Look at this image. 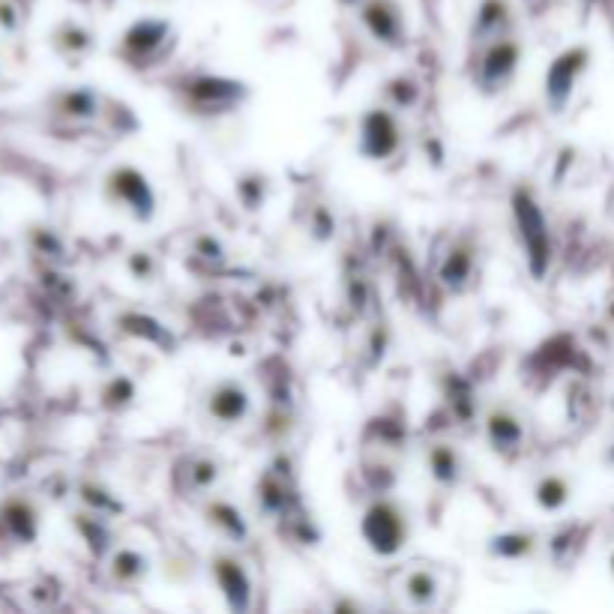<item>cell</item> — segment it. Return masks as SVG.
<instances>
[{
	"mask_svg": "<svg viewBox=\"0 0 614 614\" xmlns=\"http://www.w3.org/2000/svg\"><path fill=\"white\" fill-rule=\"evenodd\" d=\"M171 93L189 117L219 120L237 114L249 102L252 87L222 72H183L171 81Z\"/></svg>",
	"mask_w": 614,
	"mask_h": 614,
	"instance_id": "6da1fadb",
	"label": "cell"
},
{
	"mask_svg": "<svg viewBox=\"0 0 614 614\" xmlns=\"http://www.w3.org/2000/svg\"><path fill=\"white\" fill-rule=\"evenodd\" d=\"M510 219H513V231H516L522 264H525L528 276L534 282H546L552 273V264H555V237H552V225H549V216L543 210V201L537 198V192L531 186H525V183L513 186Z\"/></svg>",
	"mask_w": 614,
	"mask_h": 614,
	"instance_id": "7a4b0ae2",
	"label": "cell"
},
{
	"mask_svg": "<svg viewBox=\"0 0 614 614\" xmlns=\"http://www.w3.org/2000/svg\"><path fill=\"white\" fill-rule=\"evenodd\" d=\"M357 534H360V543L369 555H375L378 561H396L408 552V546L414 540L411 510L399 498L378 492L360 510Z\"/></svg>",
	"mask_w": 614,
	"mask_h": 614,
	"instance_id": "3957f363",
	"label": "cell"
},
{
	"mask_svg": "<svg viewBox=\"0 0 614 614\" xmlns=\"http://www.w3.org/2000/svg\"><path fill=\"white\" fill-rule=\"evenodd\" d=\"M174 48H177V27L168 18L144 15L123 27V33L117 36L114 54L123 60V66L135 72H150V69L165 66Z\"/></svg>",
	"mask_w": 614,
	"mask_h": 614,
	"instance_id": "277c9868",
	"label": "cell"
},
{
	"mask_svg": "<svg viewBox=\"0 0 614 614\" xmlns=\"http://www.w3.org/2000/svg\"><path fill=\"white\" fill-rule=\"evenodd\" d=\"M408 147V129L399 111H393L384 102H375L363 108L354 126V150L369 165H387L396 162Z\"/></svg>",
	"mask_w": 614,
	"mask_h": 614,
	"instance_id": "5b68a950",
	"label": "cell"
},
{
	"mask_svg": "<svg viewBox=\"0 0 614 614\" xmlns=\"http://www.w3.org/2000/svg\"><path fill=\"white\" fill-rule=\"evenodd\" d=\"M102 198L111 210L129 216L138 225H150L159 213V192L150 174L132 162H117L105 171Z\"/></svg>",
	"mask_w": 614,
	"mask_h": 614,
	"instance_id": "8992f818",
	"label": "cell"
},
{
	"mask_svg": "<svg viewBox=\"0 0 614 614\" xmlns=\"http://www.w3.org/2000/svg\"><path fill=\"white\" fill-rule=\"evenodd\" d=\"M522 60H525V45L516 33H504L480 45L474 57V72H471L474 90L483 96H501L516 81Z\"/></svg>",
	"mask_w": 614,
	"mask_h": 614,
	"instance_id": "52a82bcc",
	"label": "cell"
},
{
	"mask_svg": "<svg viewBox=\"0 0 614 614\" xmlns=\"http://www.w3.org/2000/svg\"><path fill=\"white\" fill-rule=\"evenodd\" d=\"M480 432H483V441L489 447V453H495L498 459L504 462H516L525 450H528V441H531V432H528V420L525 414L507 402V399H495L489 402L483 411H480Z\"/></svg>",
	"mask_w": 614,
	"mask_h": 614,
	"instance_id": "ba28073f",
	"label": "cell"
},
{
	"mask_svg": "<svg viewBox=\"0 0 614 614\" xmlns=\"http://www.w3.org/2000/svg\"><path fill=\"white\" fill-rule=\"evenodd\" d=\"M435 282L450 297H465L480 282V240L471 231H462L447 240L438 252Z\"/></svg>",
	"mask_w": 614,
	"mask_h": 614,
	"instance_id": "9c48e42d",
	"label": "cell"
},
{
	"mask_svg": "<svg viewBox=\"0 0 614 614\" xmlns=\"http://www.w3.org/2000/svg\"><path fill=\"white\" fill-rule=\"evenodd\" d=\"M207 573L228 612L246 614L255 609V576L237 552L231 549L213 552L207 561Z\"/></svg>",
	"mask_w": 614,
	"mask_h": 614,
	"instance_id": "30bf717a",
	"label": "cell"
},
{
	"mask_svg": "<svg viewBox=\"0 0 614 614\" xmlns=\"http://www.w3.org/2000/svg\"><path fill=\"white\" fill-rule=\"evenodd\" d=\"M255 396L240 378H216L201 393V417L213 429H237L252 417Z\"/></svg>",
	"mask_w": 614,
	"mask_h": 614,
	"instance_id": "8fae6325",
	"label": "cell"
},
{
	"mask_svg": "<svg viewBox=\"0 0 614 614\" xmlns=\"http://www.w3.org/2000/svg\"><path fill=\"white\" fill-rule=\"evenodd\" d=\"M591 66V48L588 45H570L558 51L546 72H543V99L552 114H564L567 105L573 102V93L582 81V75Z\"/></svg>",
	"mask_w": 614,
	"mask_h": 614,
	"instance_id": "7c38bea8",
	"label": "cell"
},
{
	"mask_svg": "<svg viewBox=\"0 0 614 614\" xmlns=\"http://www.w3.org/2000/svg\"><path fill=\"white\" fill-rule=\"evenodd\" d=\"M357 24L384 51H405L411 42L405 6L399 0H363L357 6Z\"/></svg>",
	"mask_w": 614,
	"mask_h": 614,
	"instance_id": "4fadbf2b",
	"label": "cell"
},
{
	"mask_svg": "<svg viewBox=\"0 0 614 614\" xmlns=\"http://www.w3.org/2000/svg\"><path fill=\"white\" fill-rule=\"evenodd\" d=\"M222 462L213 453L195 450V453H183L174 468H171V486L180 498H192V501H204L210 498L219 483H222Z\"/></svg>",
	"mask_w": 614,
	"mask_h": 614,
	"instance_id": "5bb4252c",
	"label": "cell"
},
{
	"mask_svg": "<svg viewBox=\"0 0 614 614\" xmlns=\"http://www.w3.org/2000/svg\"><path fill=\"white\" fill-rule=\"evenodd\" d=\"M297 510H303V501L294 477L282 468H267L255 483V513L264 522L282 525Z\"/></svg>",
	"mask_w": 614,
	"mask_h": 614,
	"instance_id": "9a60e30c",
	"label": "cell"
},
{
	"mask_svg": "<svg viewBox=\"0 0 614 614\" xmlns=\"http://www.w3.org/2000/svg\"><path fill=\"white\" fill-rule=\"evenodd\" d=\"M198 513H201V522L210 534H216L222 543L234 546V549H246L252 543V522L246 519V513L222 498V495H210L204 501H198Z\"/></svg>",
	"mask_w": 614,
	"mask_h": 614,
	"instance_id": "2e32d148",
	"label": "cell"
},
{
	"mask_svg": "<svg viewBox=\"0 0 614 614\" xmlns=\"http://www.w3.org/2000/svg\"><path fill=\"white\" fill-rule=\"evenodd\" d=\"M48 108L57 120L63 123H72V126H90V123H99L105 114H108V102L99 90L87 87V84H78V87H66V90H57L51 99H48Z\"/></svg>",
	"mask_w": 614,
	"mask_h": 614,
	"instance_id": "e0dca14e",
	"label": "cell"
},
{
	"mask_svg": "<svg viewBox=\"0 0 614 614\" xmlns=\"http://www.w3.org/2000/svg\"><path fill=\"white\" fill-rule=\"evenodd\" d=\"M396 591L402 597V603L414 612H432L441 606L444 597V579L435 567L429 564H411L399 573L396 579Z\"/></svg>",
	"mask_w": 614,
	"mask_h": 614,
	"instance_id": "ac0fdd59",
	"label": "cell"
},
{
	"mask_svg": "<svg viewBox=\"0 0 614 614\" xmlns=\"http://www.w3.org/2000/svg\"><path fill=\"white\" fill-rule=\"evenodd\" d=\"M423 465H426V474H429V480H432V486L438 492H456L465 483V474H468L462 450L447 438H435V441L426 444Z\"/></svg>",
	"mask_w": 614,
	"mask_h": 614,
	"instance_id": "d6986e66",
	"label": "cell"
},
{
	"mask_svg": "<svg viewBox=\"0 0 614 614\" xmlns=\"http://www.w3.org/2000/svg\"><path fill=\"white\" fill-rule=\"evenodd\" d=\"M105 579L111 588H120V591H135L141 588L150 573H153V561L144 549L138 546H129V543H114V549L105 555Z\"/></svg>",
	"mask_w": 614,
	"mask_h": 614,
	"instance_id": "ffe728a7",
	"label": "cell"
},
{
	"mask_svg": "<svg viewBox=\"0 0 614 614\" xmlns=\"http://www.w3.org/2000/svg\"><path fill=\"white\" fill-rule=\"evenodd\" d=\"M543 549V537L534 528H504L486 537L483 552L495 564H525Z\"/></svg>",
	"mask_w": 614,
	"mask_h": 614,
	"instance_id": "44dd1931",
	"label": "cell"
},
{
	"mask_svg": "<svg viewBox=\"0 0 614 614\" xmlns=\"http://www.w3.org/2000/svg\"><path fill=\"white\" fill-rule=\"evenodd\" d=\"M441 399L447 405L450 420H456V426H474L480 423V399L474 390V381L468 375H462L459 369H447L441 375Z\"/></svg>",
	"mask_w": 614,
	"mask_h": 614,
	"instance_id": "7402d4cb",
	"label": "cell"
},
{
	"mask_svg": "<svg viewBox=\"0 0 614 614\" xmlns=\"http://www.w3.org/2000/svg\"><path fill=\"white\" fill-rule=\"evenodd\" d=\"M513 33V3L510 0H480L471 18V48L477 51L480 45Z\"/></svg>",
	"mask_w": 614,
	"mask_h": 614,
	"instance_id": "603a6c76",
	"label": "cell"
},
{
	"mask_svg": "<svg viewBox=\"0 0 614 614\" xmlns=\"http://www.w3.org/2000/svg\"><path fill=\"white\" fill-rule=\"evenodd\" d=\"M117 330L141 345H153L159 351H174L177 348V336L171 333L168 324H162L159 318L147 315V312H138V309H129V312H120L117 315Z\"/></svg>",
	"mask_w": 614,
	"mask_h": 614,
	"instance_id": "cb8c5ba5",
	"label": "cell"
},
{
	"mask_svg": "<svg viewBox=\"0 0 614 614\" xmlns=\"http://www.w3.org/2000/svg\"><path fill=\"white\" fill-rule=\"evenodd\" d=\"M51 48L66 63H81V60H87L96 51V33L87 24L75 21V18H63L51 30Z\"/></svg>",
	"mask_w": 614,
	"mask_h": 614,
	"instance_id": "d4e9b609",
	"label": "cell"
},
{
	"mask_svg": "<svg viewBox=\"0 0 614 614\" xmlns=\"http://www.w3.org/2000/svg\"><path fill=\"white\" fill-rule=\"evenodd\" d=\"M570 501H573V483L561 471H543L531 483V504L546 516L564 513L570 507Z\"/></svg>",
	"mask_w": 614,
	"mask_h": 614,
	"instance_id": "484cf974",
	"label": "cell"
},
{
	"mask_svg": "<svg viewBox=\"0 0 614 614\" xmlns=\"http://www.w3.org/2000/svg\"><path fill=\"white\" fill-rule=\"evenodd\" d=\"M0 522L6 528V534L18 543V546H30L39 537V510L30 498L15 495L0 507Z\"/></svg>",
	"mask_w": 614,
	"mask_h": 614,
	"instance_id": "4316f807",
	"label": "cell"
},
{
	"mask_svg": "<svg viewBox=\"0 0 614 614\" xmlns=\"http://www.w3.org/2000/svg\"><path fill=\"white\" fill-rule=\"evenodd\" d=\"M378 102L390 105V108L399 111V114H408V111H414V108L423 102V84H420V78L411 75V72H396V75H390V78L381 84Z\"/></svg>",
	"mask_w": 614,
	"mask_h": 614,
	"instance_id": "83f0119b",
	"label": "cell"
},
{
	"mask_svg": "<svg viewBox=\"0 0 614 614\" xmlns=\"http://www.w3.org/2000/svg\"><path fill=\"white\" fill-rule=\"evenodd\" d=\"M270 192H273V180L267 171L249 168V171L237 174V180H234V198L246 213H261L270 201Z\"/></svg>",
	"mask_w": 614,
	"mask_h": 614,
	"instance_id": "f1b7e54d",
	"label": "cell"
},
{
	"mask_svg": "<svg viewBox=\"0 0 614 614\" xmlns=\"http://www.w3.org/2000/svg\"><path fill=\"white\" fill-rule=\"evenodd\" d=\"M75 528H78L84 546L90 549V555H93L96 561H105V555H108V552L114 549V543H117L114 534H111V519L96 516V513H90V510L81 507V513H75Z\"/></svg>",
	"mask_w": 614,
	"mask_h": 614,
	"instance_id": "f546056e",
	"label": "cell"
},
{
	"mask_svg": "<svg viewBox=\"0 0 614 614\" xmlns=\"http://www.w3.org/2000/svg\"><path fill=\"white\" fill-rule=\"evenodd\" d=\"M408 420L399 411H384L375 420H369L366 426V444L384 447V450H402V444L408 441Z\"/></svg>",
	"mask_w": 614,
	"mask_h": 614,
	"instance_id": "4dcf8cb0",
	"label": "cell"
},
{
	"mask_svg": "<svg viewBox=\"0 0 614 614\" xmlns=\"http://www.w3.org/2000/svg\"><path fill=\"white\" fill-rule=\"evenodd\" d=\"M78 501H81L84 510H90V513H96V516H105V519H111V522L126 513L123 501H120L108 486H102V483H96V480L78 483Z\"/></svg>",
	"mask_w": 614,
	"mask_h": 614,
	"instance_id": "1f68e13d",
	"label": "cell"
},
{
	"mask_svg": "<svg viewBox=\"0 0 614 614\" xmlns=\"http://www.w3.org/2000/svg\"><path fill=\"white\" fill-rule=\"evenodd\" d=\"M135 402H138V384H135V378L123 375V372L111 375V378L102 384V390H99V405H102L105 411H111V414H123V411H129Z\"/></svg>",
	"mask_w": 614,
	"mask_h": 614,
	"instance_id": "d6a6232c",
	"label": "cell"
},
{
	"mask_svg": "<svg viewBox=\"0 0 614 614\" xmlns=\"http://www.w3.org/2000/svg\"><path fill=\"white\" fill-rule=\"evenodd\" d=\"M189 255L204 264L207 270H225L231 264V252L225 246V240L213 231H201L189 240Z\"/></svg>",
	"mask_w": 614,
	"mask_h": 614,
	"instance_id": "836d02e7",
	"label": "cell"
},
{
	"mask_svg": "<svg viewBox=\"0 0 614 614\" xmlns=\"http://www.w3.org/2000/svg\"><path fill=\"white\" fill-rule=\"evenodd\" d=\"M126 273L141 285H153L162 276V261H159V255L153 249L135 246V249L126 252Z\"/></svg>",
	"mask_w": 614,
	"mask_h": 614,
	"instance_id": "e575fe53",
	"label": "cell"
},
{
	"mask_svg": "<svg viewBox=\"0 0 614 614\" xmlns=\"http://www.w3.org/2000/svg\"><path fill=\"white\" fill-rule=\"evenodd\" d=\"M30 249H33L39 258L54 261V264H60V261L69 258V246H66V240H63L54 228H45V225L30 228Z\"/></svg>",
	"mask_w": 614,
	"mask_h": 614,
	"instance_id": "d590c367",
	"label": "cell"
},
{
	"mask_svg": "<svg viewBox=\"0 0 614 614\" xmlns=\"http://www.w3.org/2000/svg\"><path fill=\"white\" fill-rule=\"evenodd\" d=\"M306 234L315 243H330L336 237V213L327 204H312L306 213Z\"/></svg>",
	"mask_w": 614,
	"mask_h": 614,
	"instance_id": "8d00e7d4",
	"label": "cell"
},
{
	"mask_svg": "<svg viewBox=\"0 0 614 614\" xmlns=\"http://www.w3.org/2000/svg\"><path fill=\"white\" fill-rule=\"evenodd\" d=\"M21 9H18V3L15 0H0V30H6V33H18V27H21Z\"/></svg>",
	"mask_w": 614,
	"mask_h": 614,
	"instance_id": "74e56055",
	"label": "cell"
},
{
	"mask_svg": "<svg viewBox=\"0 0 614 614\" xmlns=\"http://www.w3.org/2000/svg\"><path fill=\"white\" fill-rule=\"evenodd\" d=\"M363 0H336V6L339 9H351V12H357V6H360Z\"/></svg>",
	"mask_w": 614,
	"mask_h": 614,
	"instance_id": "f35d334b",
	"label": "cell"
},
{
	"mask_svg": "<svg viewBox=\"0 0 614 614\" xmlns=\"http://www.w3.org/2000/svg\"><path fill=\"white\" fill-rule=\"evenodd\" d=\"M606 462L614 468V444H609V450H606Z\"/></svg>",
	"mask_w": 614,
	"mask_h": 614,
	"instance_id": "ab89813d",
	"label": "cell"
},
{
	"mask_svg": "<svg viewBox=\"0 0 614 614\" xmlns=\"http://www.w3.org/2000/svg\"><path fill=\"white\" fill-rule=\"evenodd\" d=\"M609 567H612V573H614V555H612V561H609Z\"/></svg>",
	"mask_w": 614,
	"mask_h": 614,
	"instance_id": "60d3db41",
	"label": "cell"
},
{
	"mask_svg": "<svg viewBox=\"0 0 614 614\" xmlns=\"http://www.w3.org/2000/svg\"><path fill=\"white\" fill-rule=\"evenodd\" d=\"M612 408H614V396H612Z\"/></svg>",
	"mask_w": 614,
	"mask_h": 614,
	"instance_id": "b9f144b4",
	"label": "cell"
}]
</instances>
